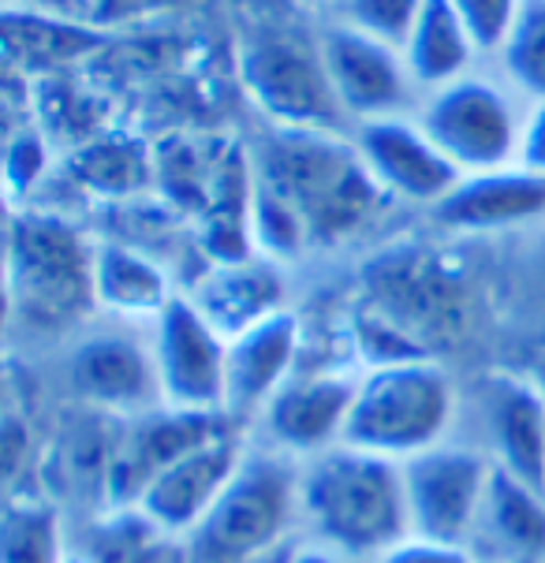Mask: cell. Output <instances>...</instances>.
Segmentation results:
<instances>
[{"label": "cell", "mask_w": 545, "mask_h": 563, "mask_svg": "<svg viewBox=\"0 0 545 563\" xmlns=\"http://www.w3.org/2000/svg\"><path fill=\"white\" fill-rule=\"evenodd\" d=\"M251 172L299 213L314 251L356 240L389 206V195L362 165L356 139L344 131L270 128Z\"/></svg>", "instance_id": "6da1fadb"}, {"label": "cell", "mask_w": 545, "mask_h": 563, "mask_svg": "<svg viewBox=\"0 0 545 563\" xmlns=\"http://www.w3.org/2000/svg\"><path fill=\"white\" fill-rule=\"evenodd\" d=\"M299 533L348 563H374L411 533L400 463L351 444L303 460Z\"/></svg>", "instance_id": "7a4b0ae2"}, {"label": "cell", "mask_w": 545, "mask_h": 563, "mask_svg": "<svg viewBox=\"0 0 545 563\" xmlns=\"http://www.w3.org/2000/svg\"><path fill=\"white\" fill-rule=\"evenodd\" d=\"M94 246L72 221L23 209L8 224V299L31 336H79L94 307Z\"/></svg>", "instance_id": "3957f363"}, {"label": "cell", "mask_w": 545, "mask_h": 563, "mask_svg": "<svg viewBox=\"0 0 545 563\" xmlns=\"http://www.w3.org/2000/svg\"><path fill=\"white\" fill-rule=\"evenodd\" d=\"M460 404L464 388L437 358L367 369L359 374L344 444L392 463H407L453 441L460 429Z\"/></svg>", "instance_id": "277c9868"}, {"label": "cell", "mask_w": 545, "mask_h": 563, "mask_svg": "<svg viewBox=\"0 0 545 563\" xmlns=\"http://www.w3.org/2000/svg\"><path fill=\"white\" fill-rule=\"evenodd\" d=\"M292 538H299V463L251 441L217 504L179 541V556L184 563H247Z\"/></svg>", "instance_id": "5b68a950"}, {"label": "cell", "mask_w": 545, "mask_h": 563, "mask_svg": "<svg viewBox=\"0 0 545 563\" xmlns=\"http://www.w3.org/2000/svg\"><path fill=\"white\" fill-rule=\"evenodd\" d=\"M239 75L270 128L344 131L321 60V37L281 12H262L239 37Z\"/></svg>", "instance_id": "8992f818"}, {"label": "cell", "mask_w": 545, "mask_h": 563, "mask_svg": "<svg viewBox=\"0 0 545 563\" xmlns=\"http://www.w3.org/2000/svg\"><path fill=\"white\" fill-rule=\"evenodd\" d=\"M415 120L434 146L460 168V176H482L520 165L527 101L501 75L471 71L464 79L429 90Z\"/></svg>", "instance_id": "52a82bcc"}, {"label": "cell", "mask_w": 545, "mask_h": 563, "mask_svg": "<svg viewBox=\"0 0 545 563\" xmlns=\"http://www.w3.org/2000/svg\"><path fill=\"white\" fill-rule=\"evenodd\" d=\"M362 302L385 313L407 332L429 358L467 340L471 324V291L464 273L434 251H389L362 273Z\"/></svg>", "instance_id": "ba28073f"}, {"label": "cell", "mask_w": 545, "mask_h": 563, "mask_svg": "<svg viewBox=\"0 0 545 563\" xmlns=\"http://www.w3.org/2000/svg\"><path fill=\"white\" fill-rule=\"evenodd\" d=\"M64 385L83 410L112 422L165 404L150 332L142 336L139 324L128 321H109L105 329H83L72 336L64 355Z\"/></svg>", "instance_id": "9c48e42d"}, {"label": "cell", "mask_w": 545, "mask_h": 563, "mask_svg": "<svg viewBox=\"0 0 545 563\" xmlns=\"http://www.w3.org/2000/svg\"><path fill=\"white\" fill-rule=\"evenodd\" d=\"M475 418V433L460 441L475 444L493 471L542 489L545 460V388L534 374H482L471 380L460 404V422Z\"/></svg>", "instance_id": "30bf717a"}, {"label": "cell", "mask_w": 545, "mask_h": 563, "mask_svg": "<svg viewBox=\"0 0 545 563\" xmlns=\"http://www.w3.org/2000/svg\"><path fill=\"white\" fill-rule=\"evenodd\" d=\"M318 37L333 98H337L351 128L392 117H415L423 93H418L404 53L396 45L378 42V37L362 34L340 19H329Z\"/></svg>", "instance_id": "8fae6325"}, {"label": "cell", "mask_w": 545, "mask_h": 563, "mask_svg": "<svg viewBox=\"0 0 545 563\" xmlns=\"http://www.w3.org/2000/svg\"><path fill=\"white\" fill-rule=\"evenodd\" d=\"M400 471H404L411 533L467 545L478 511H482L486 489H490L493 463L475 444L453 437V441L400 463Z\"/></svg>", "instance_id": "7c38bea8"}, {"label": "cell", "mask_w": 545, "mask_h": 563, "mask_svg": "<svg viewBox=\"0 0 545 563\" xmlns=\"http://www.w3.org/2000/svg\"><path fill=\"white\" fill-rule=\"evenodd\" d=\"M150 329L161 399L165 407L225 415L228 399V336L214 329L184 291Z\"/></svg>", "instance_id": "4fadbf2b"}, {"label": "cell", "mask_w": 545, "mask_h": 563, "mask_svg": "<svg viewBox=\"0 0 545 563\" xmlns=\"http://www.w3.org/2000/svg\"><path fill=\"white\" fill-rule=\"evenodd\" d=\"M356 369L299 366V374L258 415L251 441L288 455L295 463L329 452V448L344 444L351 407H356Z\"/></svg>", "instance_id": "5bb4252c"}, {"label": "cell", "mask_w": 545, "mask_h": 563, "mask_svg": "<svg viewBox=\"0 0 545 563\" xmlns=\"http://www.w3.org/2000/svg\"><path fill=\"white\" fill-rule=\"evenodd\" d=\"M239 429L228 415H203V410L154 407L146 415L123 418L112 429L109 478H105V508L109 504H135L142 489L165 466L184 460L187 452L209 444L214 437Z\"/></svg>", "instance_id": "9a60e30c"}, {"label": "cell", "mask_w": 545, "mask_h": 563, "mask_svg": "<svg viewBox=\"0 0 545 563\" xmlns=\"http://www.w3.org/2000/svg\"><path fill=\"white\" fill-rule=\"evenodd\" d=\"M362 165L374 184L385 190L389 202H411L437 209L460 187V168L448 161L415 117H392L362 123L351 131Z\"/></svg>", "instance_id": "2e32d148"}, {"label": "cell", "mask_w": 545, "mask_h": 563, "mask_svg": "<svg viewBox=\"0 0 545 563\" xmlns=\"http://www.w3.org/2000/svg\"><path fill=\"white\" fill-rule=\"evenodd\" d=\"M247 444H251V437H247L243 429L214 437L209 444L195 448L184 460L165 466V471L142 489L135 508L146 515L165 538L184 541L187 533L206 519V511L217 504L225 485L232 482V474L239 471V463H243Z\"/></svg>", "instance_id": "e0dca14e"}, {"label": "cell", "mask_w": 545, "mask_h": 563, "mask_svg": "<svg viewBox=\"0 0 545 563\" xmlns=\"http://www.w3.org/2000/svg\"><path fill=\"white\" fill-rule=\"evenodd\" d=\"M307 351V324L295 310H281L254 329L228 340V399L225 415L239 429L254 426L265 404L299 374Z\"/></svg>", "instance_id": "ac0fdd59"}, {"label": "cell", "mask_w": 545, "mask_h": 563, "mask_svg": "<svg viewBox=\"0 0 545 563\" xmlns=\"http://www.w3.org/2000/svg\"><path fill=\"white\" fill-rule=\"evenodd\" d=\"M184 295L228 340H236L239 332L262 324L265 318H273V313L292 310L284 265H276L262 254L209 265V269L198 276L195 288Z\"/></svg>", "instance_id": "d6986e66"}, {"label": "cell", "mask_w": 545, "mask_h": 563, "mask_svg": "<svg viewBox=\"0 0 545 563\" xmlns=\"http://www.w3.org/2000/svg\"><path fill=\"white\" fill-rule=\"evenodd\" d=\"M437 224L448 232L486 235L534 224L545 217V176L512 165L482 176H464L460 187L434 209Z\"/></svg>", "instance_id": "ffe728a7"}, {"label": "cell", "mask_w": 545, "mask_h": 563, "mask_svg": "<svg viewBox=\"0 0 545 563\" xmlns=\"http://www.w3.org/2000/svg\"><path fill=\"white\" fill-rule=\"evenodd\" d=\"M467 549L478 563H542L545 493L504 471H493Z\"/></svg>", "instance_id": "44dd1931"}, {"label": "cell", "mask_w": 545, "mask_h": 563, "mask_svg": "<svg viewBox=\"0 0 545 563\" xmlns=\"http://www.w3.org/2000/svg\"><path fill=\"white\" fill-rule=\"evenodd\" d=\"M176 295L179 291L165 265L157 257L142 254L139 246H94V307L109 321L154 324Z\"/></svg>", "instance_id": "7402d4cb"}, {"label": "cell", "mask_w": 545, "mask_h": 563, "mask_svg": "<svg viewBox=\"0 0 545 563\" xmlns=\"http://www.w3.org/2000/svg\"><path fill=\"white\" fill-rule=\"evenodd\" d=\"M400 53H404L407 71L423 98L429 90H442V86L478 71V60H482L448 0H426L423 15Z\"/></svg>", "instance_id": "603a6c76"}, {"label": "cell", "mask_w": 545, "mask_h": 563, "mask_svg": "<svg viewBox=\"0 0 545 563\" xmlns=\"http://www.w3.org/2000/svg\"><path fill=\"white\" fill-rule=\"evenodd\" d=\"M176 545L135 504H109L90 515L75 552L86 563H161Z\"/></svg>", "instance_id": "cb8c5ba5"}, {"label": "cell", "mask_w": 545, "mask_h": 563, "mask_svg": "<svg viewBox=\"0 0 545 563\" xmlns=\"http://www.w3.org/2000/svg\"><path fill=\"white\" fill-rule=\"evenodd\" d=\"M72 545L61 508L42 493L8 496L0 522V563H68Z\"/></svg>", "instance_id": "d4e9b609"}, {"label": "cell", "mask_w": 545, "mask_h": 563, "mask_svg": "<svg viewBox=\"0 0 545 563\" xmlns=\"http://www.w3.org/2000/svg\"><path fill=\"white\" fill-rule=\"evenodd\" d=\"M497 75L527 104H545V0H527L504 49L493 56Z\"/></svg>", "instance_id": "484cf974"}, {"label": "cell", "mask_w": 545, "mask_h": 563, "mask_svg": "<svg viewBox=\"0 0 545 563\" xmlns=\"http://www.w3.org/2000/svg\"><path fill=\"white\" fill-rule=\"evenodd\" d=\"M72 172L86 190H101V195H131V190L146 187L150 176H154L142 146L123 139L90 142L79 157H72Z\"/></svg>", "instance_id": "4316f807"}, {"label": "cell", "mask_w": 545, "mask_h": 563, "mask_svg": "<svg viewBox=\"0 0 545 563\" xmlns=\"http://www.w3.org/2000/svg\"><path fill=\"white\" fill-rule=\"evenodd\" d=\"M423 8L426 0H344V4H337V15L333 19L378 37V42L404 49L407 34L415 31Z\"/></svg>", "instance_id": "83f0119b"}, {"label": "cell", "mask_w": 545, "mask_h": 563, "mask_svg": "<svg viewBox=\"0 0 545 563\" xmlns=\"http://www.w3.org/2000/svg\"><path fill=\"white\" fill-rule=\"evenodd\" d=\"M460 15L464 31L471 34L478 56H493L504 49L515 19H520L527 0H448Z\"/></svg>", "instance_id": "f1b7e54d"}, {"label": "cell", "mask_w": 545, "mask_h": 563, "mask_svg": "<svg viewBox=\"0 0 545 563\" xmlns=\"http://www.w3.org/2000/svg\"><path fill=\"white\" fill-rule=\"evenodd\" d=\"M45 172V142L34 131H23L8 142V161H4V176H8V195L12 202L19 198V190H31Z\"/></svg>", "instance_id": "f546056e"}, {"label": "cell", "mask_w": 545, "mask_h": 563, "mask_svg": "<svg viewBox=\"0 0 545 563\" xmlns=\"http://www.w3.org/2000/svg\"><path fill=\"white\" fill-rule=\"evenodd\" d=\"M374 563H478L467 545H453V541H434L407 533L396 545L385 549Z\"/></svg>", "instance_id": "4dcf8cb0"}, {"label": "cell", "mask_w": 545, "mask_h": 563, "mask_svg": "<svg viewBox=\"0 0 545 563\" xmlns=\"http://www.w3.org/2000/svg\"><path fill=\"white\" fill-rule=\"evenodd\" d=\"M520 168L545 176V104H527L523 120V142H520Z\"/></svg>", "instance_id": "1f68e13d"}, {"label": "cell", "mask_w": 545, "mask_h": 563, "mask_svg": "<svg viewBox=\"0 0 545 563\" xmlns=\"http://www.w3.org/2000/svg\"><path fill=\"white\" fill-rule=\"evenodd\" d=\"M23 463H31V426H26L15 410H8V418H4V478L12 485V493H15V478H19V466Z\"/></svg>", "instance_id": "d6a6232c"}, {"label": "cell", "mask_w": 545, "mask_h": 563, "mask_svg": "<svg viewBox=\"0 0 545 563\" xmlns=\"http://www.w3.org/2000/svg\"><path fill=\"white\" fill-rule=\"evenodd\" d=\"M292 563H348V560H340L337 552H329L325 545H314V541H307L299 533V545L292 552Z\"/></svg>", "instance_id": "836d02e7"}, {"label": "cell", "mask_w": 545, "mask_h": 563, "mask_svg": "<svg viewBox=\"0 0 545 563\" xmlns=\"http://www.w3.org/2000/svg\"><path fill=\"white\" fill-rule=\"evenodd\" d=\"M295 545H299V538L281 541V545H276V549L262 552V556H254V560H247V563H292V552H295Z\"/></svg>", "instance_id": "e575fe53"}, {"label": "cell", "mask_w": 545, "mask_h": 563, "mask_svg": "<svg viewBox=\"0 0 545 563\" xmlns=\"http://www.w3.org/2000/svg\"><path fill=\"white\" fill-rule=\"evenodd\" d=\"M161 563H184V556H179V545H176V549H172V552H168V556H165V560H161Z\"/></svg>", "instance_id": "d590c367"}, {"label": "cell", "mask_w": 545, "mask_h": 563, "mask_svg": "<svg viewBox=\"0 0 545 563\" xmlns=\"http://www.w3.org/2000/svg\"><path fill=\"white\" fill-rule=\"evenodd\" d=\"M534 377H538V380H542V388H545V358H542V366L534 369Z\"/></svg>", "instance_id": "8d00e7d4"}, {"label": "cell", "mask_w": 545, "mask_h": 563, "mask_svg": "<svg viewBox=\"0 0 545 563\" xmlns=\"http://www.w3.org/2000/svg\"><path fill=\"white\" fill-rule=\"evenodd\" d=\"M542 493H545V460H542Z\"/></svg>", "instance_id": "74e56055"}, {"label": "cell", "mask_w": 545, "mask_h": 563, "mask_svg": "<svg viewBox=\"0 0 545 563\" xmlns=\"http://www.w3.org/2000/svg\"><path fill=\"white\" fill-rule=\"evenodd\" d=\"M333 4H344V0H333Z\"/></svg>", "instance_id": "f35d334b"}, {"label": "cell", "mask_w": 545, "mask_h": 563, "mask_svg": "<svg viewBox=\"0 0 545 563\" xmlns=\"http://www.w3.org/2000/svg\"><path fill=\"white\" fill-rule=\"evenodd\" d=\"M542 563H545V560H542Z\"/></svg>", "instance_id": "ab89813d"}]
</instances>
